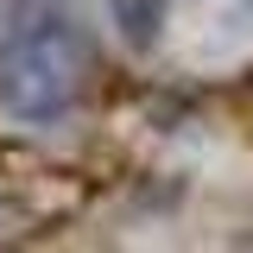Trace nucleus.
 <instances>
[{"label": "nucleus", "mask_w": 253, "mask_h": 253, "mask_svg": "<svg viewBox=\"0 0 253 253\" xmlns=\"http://www.w3.org/2000/svg\"><path fill=\"white\" fill-rule=\"evenodd\" d=\"M89 76H95L89 38L57 13L19 19L0 38V108L13 121H32V126L63 121L89 95Z\"/></svg>", "instance_id": "1"}, {"label": "nucleus", "mask_w": 253, "mask_h": 253, "mask_svg": "<svg viewBox=\"0 0 253 253\" xmlns=\"http://www.w3.org/2000/svg\"><path fill=\"white\" fill-rule=\"evenodd\" d=\"M13 6H19V0H0V19H6V13H13Z\"/></svg>", "instance_id": "2"}, {"label": "nucleus", "mask_w": 253, "mask_h": 253, "mask_svg": "<svg viewBox=\"0 0 253 253\" xmlns=\"http://www.w3.org/2000/svg\"><path fill=\"white\" fill-rule=\"evenodd\" d=\"M19 6H32V0H19Z\"/></svg>", "instance_id": "3"}]
</instances>
